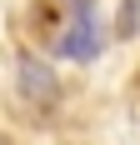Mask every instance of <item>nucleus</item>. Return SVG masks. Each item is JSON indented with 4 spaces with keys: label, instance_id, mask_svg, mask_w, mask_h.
Masks as SVG:
<instances>
[{
    "label": "nucleus",
    "instance_id": "nucleus-1",
    "mask_svg": "<svg viewBox=\"0 0 140 145\" xmlns=\"http://www.w3.org/2000/svg\"><path fill=\"white\" fill-rule=\"evenodd\" d=\"M105 35L95 20V0H70V30L60 35V55L65 60H95Z\"/></svg>",
    "mask_w": 140,
    "mask_h": 145
},
{
    "label": "nucleus",
    "instance_id": "nucleus-2",
    "mask_svg": "<svg viewBox=\"0 0 140 145\" xmlns=\"http://www.w3.org/2000/svg\"><path fill=\"white\" fill-rule=\"evenodd\" d=\"M20 95L30 105H50L60 95V80L50 75V65H40L35 55H20Z\"/></svg>",
    "mask_w": 140,
    "mask_h": 145
},
{
    "label": "nucleus",
    "instance_id": "nucleus-3",
    "mask_svg": "<svg viewBox=\"0 0 140 145\" xmlns=\"http://www.w3.org/2000/svg\"><path fill=\"white\" fill-rule=\"evenodd\" d=\"M140 30V0H125V10H120V35H135Z\"/></svg>",
    "mask_w": 140,
    "mask_h": 145
}]
</instances>
